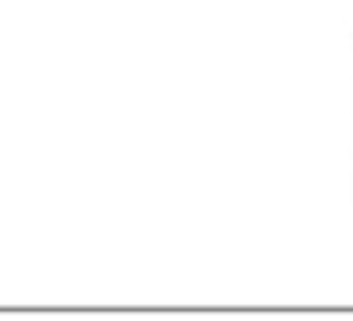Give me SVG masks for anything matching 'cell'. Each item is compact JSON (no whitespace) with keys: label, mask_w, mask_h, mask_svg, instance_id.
I'll return each mask as SVG.
<instances>
[]
</instances>
